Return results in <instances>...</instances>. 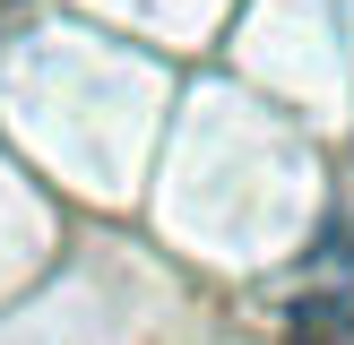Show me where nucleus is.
Masks as SVG:
<instances>
[{
    "instance_id": "obj_1",
    "label": "nucleus",
    "mask_w": 354,
    "mask_h": 345,
    "mask_svg": "<svg viewBox=\"0 0 354 345\" xmlns=\"http://www.w3.org/2000/svg\"><path fill=\"white\" fill-rule=\"evenodd\" d=\"M286 345H354V310L328 302L320 285L294 293V302H286Z\"/></svg>"
},
{
    "instance_id": "obj_2",
    "label": "nucleus",
    "mask_w": 354,
    "mask_h": 345,
    "mask_svg": "<svg viewBox=\"0 0 354 345\" xmlns=\"http://www.w3.org/2000/svg\"><path fill=\"white\" fill-rule=\"evenodd\" d=\"M320 293H328V302H346V310H354V241H337V233L320 241Z\"/></svg>"
}]
</instances>
